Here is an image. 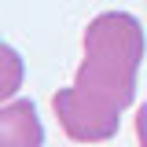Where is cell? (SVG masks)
I'll return each mask as SVG.
<instances>
[{
    "label": "cell",
    "instance_id": "4",
    "mask_svg": "<svg viewBox=\"0 0 147 147\" xmlns=\"http://www.w3.org/2000/svg\"><path fill=\"white\" fill-rule=\"evenodd\" d=\"M136 140H140V147H147V103H140V110H136Z\"/></svg>",
    "mask_w": 147,
    "mask_h": 147
},
{
    "label": "cell",
    "instance_id": "2",
    "mask_svg": "<svg viewBox=\"0 0 147 147\" xmlns=\"http://www.w3.org/2000/svg\"><path fill=\"white\" fill-rule=\"evenodd\" d=\"M0 147H44V125L30 99L0 103Z\"/></svg>",
    "mask_w": 147,
    "mask_h": 147
},
{
    "label": "cell",
    "instance_id": "1",
    "mask_svg": "<svg viewBox=\"0 0 147 147\" xmlns=\"http://www.w3.org/2000/svg\"><path fill=\"white\" fill-rule=\"evenodd\" d=\"M144 63V26L129 11H103L85 30V59L70 88L52 99L63 132L77 144H107L121 114L136 99V74Z\"/></svg>",
    "mask_w": 147,
    "mask_h": 147
},
{
    "label": "cell",
    "instance_id": "3",
    "mask_svg": "<svg viewBox=\"0 0 147 147\" xmlns=\"http://www.w3.org/2000/svg\"><path fill=\"white\" fill-rule=\"evenodd\" d=\"M22 81H26V66H22V55L7 44V40H0V103H7V99H15V92L22 88Z\"/></svg>",
    "mask_w": 147,
    "mask_h": 147
}]
</instances>
